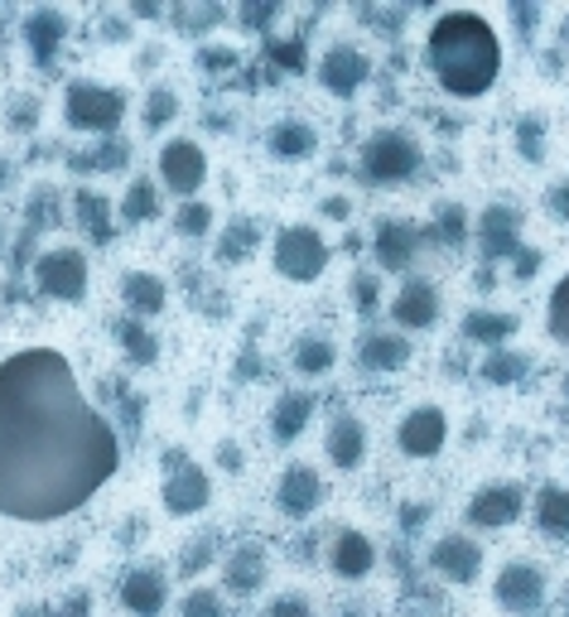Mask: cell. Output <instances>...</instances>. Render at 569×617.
Instances as JSON below:
<instances>
[{"label":"cell","instance_id":"6da1fadb","mask_svg":"<svg viewBox=\"0 0 569 617\" xmlns=\"http://www.w3.org/2000/svg\"><path fill=\"white\" fill-rule=\"evenodd\" d=\"M121 444L68 357L24 347L0 362V516L58 522L116 473Z\"/></svg>","mask_w":569,"mask_h":617},{"label":"cell","instance_id":"7a4b0ae2","mask_svg":"<svg viewBox=\"0 0 569 617\" xmlns=\"http://www.w3.org/2000/svg\"><path fill=\"white\" fill-rule=\"evenodd\" d=\"M425 58H430L434 78H440V88L454 96H482L502 72L498 34L474 10H449V15L434 20Z\"/></svg>","mask_w":569,"mask_h":617},{"label":"cell","instance_id":"3957f363","mask_svg":"<svg viewBox=\"0 0 569 617\" xmlns=\"http://www.w3.org/2000/svg\"><path fill=\"white\" fill-rule=\"evenodd\" d=\"M420 140L406 136V130H377L367 145H362V160H357V174L367 184H401L420 169Z\"/></svg>","mask_w":569,"mask_h":617},{"label":"cell","instance_id":"277c9868","mask_svg":"<svg viewBox=\"0 0 569 617\" xmlns=\"http://www.w3.org/2000/svg\"><path fill=\"white\" fill-rule=\"evenodd\" d=\"M64 116L72 130H92V136H112L126 116V92L96 88V82H68Z\"/></svg>","mask_w":569,"mask_h":617},{"label":"cell","instance_id":"5b68a950","mask_svg":"<svg viewBox=\"0 0 569 617\" xmlns=\"http://www.w3.org/2000/svg\"><path fill=\"white\" fill-rule=\"evenodd\" d=\"M323 265H329V241L314 232L309 222L281 227V237H275V271H281L285 281L309 285L323 275Z\"/></svg>","mask_w":569,"mask_h":617},{"label":"cell","instance_id":"8992f818","mask_svg":"<svg viewBox=\"0 0 569 617\" xmlns=\"http://www.w3.org/2000/svg\"><path fill=\"white\" fill-rule=\"evenodd\" d=\"M213 502V482L189 449H164V512L169 516H193Z\"/></svg>","mask_w":569,"mask_h":617},{"label":"cell","instance_id":"52a82bcc","mask_svg":"<svg viewBox=\"0 0 569 617\" xmlns=\"http://www.w3.org/2000/svg\"><path fill=\"white\" fill-rule=\"evenodd\" d=\"M34 289L44 299H82L88 295V256L72 247H58V251H44L34 261Z\"/></svg>","mask_w":569,"mask_h":617},{"label":"cell","instance_id":"ba28073f","mask_svg":"<svg viewBox=\"0 0 569 617\" xmlns=\"http://www.w3.org/2000/svg\"><path fill=\"white\" fill-rule=\"evenodd\" d=\"M478 247H482V265L492 261H516V251H522V213L507 208V203H492V208H482L478 217Z\"/></svg>","mask_w":569,"mask_h":617},{"label":"cell","instance_id":"9c48e42d","mask_svg":"<svg viewBox=\"0 0 569 617\" xmlns=\"http://www.w3.org/2000/svg\"><path fill=\"white\" fill-rule=\"evenodd\" d=\"M160 179L169 184V193H198L203 179H208V160H203V150L193 140H169L160 145Z\"/></svg>","mask_w":569,"mask_h":617},{"label":"cell","instance_id":"30bf717a","mask_svg":"<svg viewBox=\"0 0 569 617\" xmlns=\"http://www.w3.org/2000/svg\"><path fill=\"white\" fill-rule=\"evenodd\" d=\"M492 594H498V603L507 613H536L540 603H546V574L536 570V564H526V560H516V564H507V570L498 574V584H492Z\"/></svg>","mask_w":569,"mask_h":617},{"label":"cell","instance_id":"8fae6325","mask_svg":"<svg viewBox=\"0 0 569 617\" xmlns=\"http://www.w3.org/2000/svg\"><path fill=\"white\" fill-rule=\"evenodd\" d=\"M444 439H449V420H444L440 405H420L410 410L401 420V430H396V444L410 454V458H430L444 449Z\"/></svg>","mask_w":569,"mask_h":617},{"label":"cell","instance_id":"7c38bea8","mask_svg":"<svg viewBox=\"0 0 569 617\" xmlns=\"http://www.w3.org/2000/svg\"><path fill=\"white\" fill-rule=\"evenodd\" d=\"M522 512H526V492L516 488V482H492V488H478L474 502H468V522L488 526V530L512 526Z\"/></svg>","mask_w":569,"mask_h":617},{"label":"cell","instance_id":"4fadbf2b","mask_svg":"<svg viewBox=\"0 0 569 617\" xmlns=\"http://www.w3.org/2000/svg\"><path fill=\"white\" fill-rule=\"evenodd\" d=\"M367 78H372V64H367V54L353 48V44H333L329 54H323V64H319V82L333 96L362 92V82H367Z\"/></svg>","mask_w":569,"mask_h":617},{"label":"cell","instance_id":"5bb4252c","mask_svg":"<svg viewBox=\"0 0 569 617\" xmlns=\"http://www.w3.org/2000/svg\"><path fill=\"white\" fill-rule=\"evenodd\" d=\"M64 39H68V15L64 10L44 5V10H30V15H24V44H30V58L39 68L54 64Z\"/></svg>","mask_w":569,"mask_h":617},{"label":"cell","instance_id":"9a60e30c","mask_svg":"<svg viewBox=\"0 0 569 617\" xmlns=\"http://www.w3.org/2000/svg\"><path fill=\"white\" fill-rule=\"evenodd\" d=\"M319 502H323L319 473H314V468H305V464L285 468L281 488H275V506H281V516H289V522H305V516H309Z\"/></svg>","mask_w":569,"mask_h":617},{"label":"cell","instance_id":"2e32d148","mask_svg":"<svg viewBox=\"0 0 569 617\" xmlns=\"http://www.w3.org/2000/svg\"><path fill=\"white\" fill-rule=\"evenodd\" d=\"M430 564L444 579H454V584H474L482 570V550H478V540H468V536H444V540H434Z\"/></svg>","mask_w":569,"mask_h":617},{"label":"cell","instance_id":"e0dca14e","mask_svg":"<svg viewBox=\"0 0 569 617\" xmlns=\"http://www.w3.org/2000/svg\"><path fill=\"white\" fill-rule=\"evenodd\" d=\"M372 251H377V265H382V271H410V261H416V251H420V227L386 217V222L377 227V241H372Z\"/></svg>","mask_w":569,"mask_h":617},{"label":"cell","instance_id":"ac0fdd59","mask_svg":"<svg viewBox=\"0 0 569 617\" xmlns=\"http://www.w3.org/2000/svg\"><path fill=\"white\" fill-rule=\"evenodd\" d=\"M164 574L160 570H126L121 574V603L130 608V617H160L164 613Z\"/></svg>","mask_w":569,"mask_h":617},{"label":"cell","instance_id":"d6986e66","mask_svg":"<svg viewBox=\"0 0 569 617\" xmlns=\"http://www.w3.org/2000/svg\"><path fill=\"white\" fill-rule=\"evenodd\" d=\"M391 319L401 323V329H430L434 319H440V295H434L430 281H406L401 295L391 299Z\"/></svg>","mask_w":569,"mask_h":617},{"label":"cell","instance_id":"ffe728a7","mask_svg":"<svg viewBox=\"0 0 569 617\" xmlns=\"http://www.w3.org/2000/svg\"><path fill=\"white\" fill-rule=\"evenodd\" d=\"M357 362L367 372H401L410 362V343L401 333H367L357 343Z\"/></svg>","mask_w":569,"mask_h":617},{"label":"cell","instance_id":"44dd1931","mask_svg":"<svg viewBox=\"0 0 569 617\" xmlns=\"http://www.w3.org/2000/svg\"><path fill=\"white\" fill-rule=\"evenodd\" d=\"M323 449L338 468H357L362 454H367V430H362L357 415H338L329 425V439H323Z\"/></svg>","mask_w":569,"mask_h":617},{"label":"cell","instance_id":"7402d4cb","mask_svg":"<svg viewBox=\"0 0 569 617\" xmlns=\"http://www.w3.org/2000/svg\"><path fill=\"white\" fill-rule=\"evenodd\" d=\"M72 217H78V227L96 241V247H106V241L116 237V227H112V203H106V193L78 188V193H72Z\"/></svg>","mask_w":569,"mask_h":617},{"label":"cell","instance_id":"603a6c76","mask_svg":"<svg viewBox=\"0 0 569 617\" xmlns=\"http://www.w3.org/2000/svg\"><path fill=\"white\" fill-rule=\"evenodd\" d=\"M309 415H314V396H305V391H285L281 401H275V410H271V434H275L281 444H295L299 434H305Z\"/></svg>","mask_w":569,"mask_h":617},{"label":"cell","instance_id":"cb8c5ba5","mask_svg":"<svg viewBox=\"0 0 569 617\" xmlns=\"http://www.w3.org/2000/svg\"><path fill=\"white\" fill-rule=\"evenodd\" d=\"M377 564V550H372V540L362 536V530H343V536L333 540V570L343 579H362Z\"/></svg>","mask_w":569,"mask_h":617},{"label":"cell","instance_id":"d4e9b609","mask_svg":"<svg viewBox=\"0 0 569 617\" xmlns=\"http://www.w3.org/2000/svg\"><path fill=\"white\" fill-rule=\"evenodd\" d=\"M265 145H271V155L275 160H285V164H299V160H309L314 155V130L305 126V121H281V126H271V136H265Z\"/></svg>","mask_w":569,"mask_h":617},{"label":"cell","instance_id":"484cf974","mask_svg":"<svg viewBox=\"0 0 569 617\" xmlns=\"http://www.w3.org/2000/svg\"><path fill=\"white\" fill-rule=\"evenodd\" d=\"M516 333V313H492V309H474L464 319V338L468 343H482L492 353V347H502L507 338Z\"/></svg>","mask_w":569,"mask_h":617},{"label":"cell","instance_id":"4316f807","mask_svg":"<svg viewBox=\"0 0 569 617\" xmlns=\"http://www.w3.org/2000/svg\"><path fill=\"white\" fill-rule=\"evenodd\" d=\"M478 372H482V381L488 386H516V381L531 377V357L516 353V347H492V353L482 357Z\"/></svg>","mask_w":569,"mask_h":617},{"label":"cell","instance_id":"83f0119b","mask_svg":"<svg viewBox=\"0 0 569 617\" xmlns=\"http://www.w3.org/2000/svg\"><path fill=\"white\" fill-rule=\"evenodd\" d=\"M121 299H126V309H136V313H160L164 309V281L150 271H130L126 281H121Z\"/></svg>","mask_w":569,"mask_h":617},{"label":"cell","instance_id":"f1b7e54d","mask_svg":"<svg viewBox=\"0 0 569 617\" xmlns=\"http://www.w3.org/2000/svg\"><path fill=\"white\" fill-rule=\"evenodd\" d=\"M536 526L546 530V536H569V488L546 482V488L536 492Z\"/></svg>","mask_w":569,"mask_h":617},{"label":"cell","instance_id":"f546056e","mask_svg":"<svg viewBox=\"0 0 569 617\" xmlns=\"http://www.w3.org/2000/svg\"><path fill=\"white\" fill-rule=\"evenodd\" d=\"M261 579H265L261 546H241L232 560H227V589H232V594H251V589H261Z\"/></svg>","mask_w":569,"mask_h":617},{"label":"cell","instance_id":"4dcf8cb0","mask_svg":"<svg viewBox=\"0 0 569 617\" xmlns=\"http://www.w3.org/2000/svg\"><path fill=\"white\" fill-rule=\"evenodd\" d=\"M116 343H121V353H126L130 367H150V362L160 357V338L145 333L136 319H121L116 323Z\"/></svg>","mask_w":569,"mask_h":617},{"label":"cell","instance_id":"1f68e13d","mask_svg":"<svg viewBox=\"0 0 569 617\" xmlns=\"http://www.w3.org/2000/svg\"><path fill=\"white\" fill-rule=\"evenodd\" d=\"M160 213V193H155V179H130L126 198H121V217L126 222H150V217Z\"/></svg>","mask_w":569,"mask_h":617},{"label":"cell","instance_id":"d6a6232c","mask_svg":"<svg viewBox=\"0 0 569 617\" xmlns=\"http://www.w3.org/2000/svg\"><path fill=\"white\" fill-rule=\"evenodd\" d=\"M338 362V353H333V343L329 338H299L295 343V372H305V377H323V372H329Z\"/></svg>","mask_w":569,"mask_h":617},{"label":"cell","instance_id":"836d02e7","mask_svg":"<svg viewBox=\"0 0 569 617\" xmlns=\"http://www.w3.org/2000/svg\"><path fill=\"white\" fill-rule=\"evenodd\" d=\"M257 241H261V227L251 222V217H232V227H227L223 241H217V256H223V261H241V256H251V251H257Z\"/></svg>","mask_w":569,"mask_h":617},{"label":"cell","instance_id":"e575fe53","mask_svg":"<svg viewBox=\"0 0 569 617\" xmlns=\"http://www.w3.org/2000/svg\"><path fill=\"white\" fill-rule=\"evenodd\" d=\"M39 112H44V102L34 92H15L5 102V126L15 130V136H30L34 126H39Z\"/></svg>","mask_w":569,"mask_h":617},{"label":"cell","instance_id":"d590c367","mask_svg":"<svg viewBox=\"0 0 569 617\" xmlns=\"http://www.w3.org/2000/svg\"><path fill=\"white\" fill-rule=\"evenodd\" d=\"M58 217H64V213H58V193L48 188V184H44V188H34L30 208H24V222H30V232L39 237L44 227H58Z\"/></svg>","mask_w":569,"mask_h":617},{"label":"cell","instance_id":"8d00e7d4","mask_svg":"<svg viewBox=\"0 0 569 617\" xmlns=\"http://www.w3.org/2000/svg\"><path fill=\"white\" fill-rule=\"evenodd\" d=\"M174 232H179V237H208V232H213V208H208V203H198V198L179 203Z\"/></svg>","mask_w":569,"mask_h":617},{"label":"cell","instance_id":"74e56055","mask_svg":"<svg viewBox=\"0 0 569 617\" xmlns=\"http://www.w3.org/2000/svg\"><path fill=\"white\" fill-rule=\"evenodd\" d=\"M68 164L78 169V174H88V169H121V164H126V145L106 140V145H96V150H88V155H72Z\"/></svg>","mask_w":569,"mask_h":617},{"label":"cell","instance_id":"f35d334b","mask_svg":"<svg viewBox=\"0 0 569 617\" xmlns=\"http://www.w3.org/2000/svg\"><path fill=\"white\" fill-rule=\"evenodd\" d=\"M434 241H444V247H464L468 237V213L458 208V203H449V208H440V217H434Z\"/></svg>","mask_w":569,"mask_h":617},{"label":"cell","instance_id":"ab89813d","mask_svg":"<svg viewBox=\"0 0 569 617\" xmlns=\"http://www.w3.org/2000/svg\"><path fill=\"white\" fill-rule=\"evenodd\" d=\"M174 116H179V96L169 92V88H155L150 96H145V126H150V130L169 126Z\"/></svg>","mask_w":569,"mask_h":617},{"label":"cell","instance_id":"60d3db41","mask_svg":"<svg viewBox=\"0 0 569 617\" xmlns=\"http://www.w3.org/2000/svg\"><path fill=\"white\" fill-rule=\"evenodd\" d=\"M550 333L560 338V343H569V275L550 289Z\"/></svg>","mask_w":569,"mask_h":617},{"label":"cell","instance_id":"b9f144b4","mask_svg":"<svg viewBox=\"0 0 569 617\" xmlns=\"http://www.w3.org/2000/svg\"><path fill=\"white\" fill-rule=\"evenodd\" d=\"M179 617H227V613H223V598H217L213 589H193L184 598V608H179Z\"/></svg>","mask_w":569,"mask_h":617},{"label":"cell","instance_id":"7bdbcfd3","mask_svg":"<svg viewBox=\"0 0 569 617\" xmlns=\"http://www.w3.org/2000/svg\"><path fill=\"white\" fill-rule=\"evenodd\" d=\"M540 136H546V126H540V116H526L522 126H516V145H522V160H546V155H540Z\"/></svg>","mask_w":569,"mask_h":617},{"label":"cell","instance_id":"ee69618b","mask_svg":"<svg viewBox=\"0 0 569 617\" xmlns=\"http://www.w3.org/2000/svg\"><path fill=\"white\" fill-rule=\"evenodd\" d=\"M271 58L289 72L305 68V39H271Z\"/></svg>","mask_w":569,"mask_h":617},{"label":"cell","instance_id":"f6af8a7d","mask_svg":"<svg viewBox=\"0 0 569 617\" xmlns=\"http://www.w3.org/2000/svg\"><path fill=\"white\" fill-rule=\"evenodd\" d=\"M353 299H357V309H362V313L377 309V275L357 271V275H353Z\"/></svg>","mask_w":569,"mask_h":617},{"label":"cell","instance_id":"bcb514c9","mask_svg":"<svg viewBox=\"0 0 569 617\" xmlns=\"http://www.w3.org/2000/svg\"><path fill=\"white\" fill-rule=\"evenodd\" d=\"M213 540H217V536H198V546H193V550L184 555V574H198L203 564L213 560Z\"/></svg>","mask_w":569,"mask_h":617},{"label":"cell","instance_id":"7dc6e473","mask_svg":"<svg viewBox=\"0 0 569 617\" xmlns=\"http://www.w3.org/2000/svg\"><path fill=\"white\" fill-rule=\"evenodd\" d=\"M54 617H92V594H82V589H78V594H68L54 608Z\"/></svg>","mask_w":569,"mask_h":617},{"label":"cell","instance_id":"c3c4849f","mask_svg":"<svg viewBox=\"0 0 569 617\" xmlns=\"http://www.w3.org/2000/svg\"><path fill=\"white\" fill-rule=\"evenodd\" d=\"M265 617H314V613H309V603H305V598L285 594V598H275V603H271V613H265Z\"/></svg>","mask_w":569,"mask_h":617},{"label":"cell","instance_id":"681fc988","mask_svg":"<svg viewBox=\"0 0 569 617\" xmlns=\"http://www.w3.org/2000/svg\"><path fill=\"white\" fill-rule=\"evenodd\" d=\"M546 208L569 222V184H550V188H546Z\"/></svg>","mask_w":569,"mask_h":617},{"label":"cell","instance_id":"f907efd6","mask_svg":"<svg viewBox=\"0 0 569 617\" xmlns=\"http://www.w3.org/2000/svg\"><path fill=\"white\" fill-rule=\"evenodd\" d=\"M536 271H540V251L522 247V251H516V281H531Z\"/></svg>","mask_w":569,"mask_h":617},{"label":"cell","instance_id":"816d5d0a","mask_svg":"<svg viewBox=\"0 0 569 617\" xmlns=\"http://www.w3.org/2000/svg\"><path fill=\"white\" fill-rule=\"evenodd\" d=\"M198 64H203V68H232L237 54H232V48H203Z\"/></svg>","mask_w":569,"mask_h":617},{"label":"cell","instance_id":"f5cc1de1","mask_svg":"<svg viewBox=\"0 0 569 617\" xmlns=\"http://www.w3.org/2000/svg\"><path fill=\"white\" fill-rule=\"evenodd\" d=\"M271 15H275V5H247V10H241V24L261 30V24H271Z\"/></svg>","mask_w":569,"mask_h":617},{"label":"cell","instance_id":"db71d44e","mask_svg":"<svg viewBox=\"0 0 569 617\" xmlns=\"http://www.w3.org/2000/svg\"><path fill=\"white\" fill-rule=\"evenodd\" d=\"M217 458H223L227 473H241V449H237V444H223V449H217Z\"/></svg>","mask_w":569,"mask_h":617},{"label":"cell","instance_id":"11a10c76","mask_svg":"<svg viewBox=\"0 0 569 617\" xmlns=\"http://www.w3.org/2000/svg\"><path fill=\"white\" fill-rule=\"evenodd\" d=\"M261 372V357L257 353H241V362H237V377H257Z\"/></svg>","mask_w":569,"mask_h":617},{"label":"cell","instance_id":"9f6ffc18","mask_svg":"<svg viewBox=\"0 0 569 617\" xmlns=\"http://www.w3.org/2000/svg\"><path fill=\"white\" fill-rule=\"evenodd\" d=\"M420 522H425V506H406L401 512V526H420Z\"/></svg>","mask_w":569,"mask_h":617},{"label":"cell","instance_id":"6f0895ef","mask_svg":"<svg viewBox=\"0 0 569 617\" xmlns=\"http://www.w3.org/2000/svg\"><path fill=\"white\" fill-rule=\"evenodd\" d=\"M15 617H54V608H39V603H24Z\"/></svg>","mask_w":569,"mask_h":617},{"label":"cell","instance_id":"680465c9","mask_svg":"<svg viewBox=\"0 0 569 617\" xmlns=\"http://www.w3.org/2000/svg\"><path fill=\"white\" fill-rule=\"evenodd\" d=\"M323 213H329V217H348V203L343 198H329V203H323Z\"/></svg>","mask_w":569,"mask_h":617},{"label":"cell","instance_id":"91938a15","mask_svg":"<svg viewBox=\"0 0 569 617\" xmlns=\"http://www.w3.org/2000/svg\"><path fill=\"white\" fill-rule=\"evenodd\" d=\"M5 179H10V164H5V160H0V188H5Z\"/></svg>","mask_w":569,"mask_h":617},{"label":"cell","instance_id":"94428289","mask_svg":"<svg viewBox=\"0 0 569 617\" xmlns=\"http://www.w3.org/2000/svg\"><path fill=\"white\" fill-rule=\"evenodd\" d=\"M565 396H569V377H565Z\"/></svg>","mask_w":569,"mask_h":617}]
</instances>
